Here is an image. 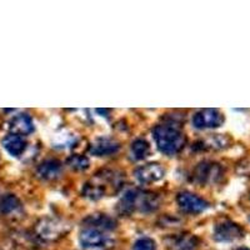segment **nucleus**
Instances as JSON below:
<instances>
[{
    "label": "nucleus",
    "instance_id": "7ed1b4c3",
    "mask_svg": "<svg viewBox=\"0 0 250 250\" xmlns=\"http://www.w3.org/2000/svg\"><path fill=\"white\" fill-rule=\"evenodd\" d=\"M224 123V115L216 109H203L194 114L193 125L196 129L219 128Z\"/></svg>",
    "mask_w": 250,
    "mask_h": 250
},
{
    "label": "nucleus",
    "instance_id": "9b49d317",
    "mask_svg": "<svg viewBox=\"0 0 250 250\" xmlns=\"http://www.w3.org/2000/svg\"><path fill=\"white\" fill-rule=\"evenodd\" d=\"M119 150V144L117 142L110 139H99L97 142H94L91 144L90 151L93 155L97 156H105V155H111V154H115Z\"/></svg>",
    "mask_w": 250,
    "mask_h": 250
},
{
    "label": "nucleus",
    "instance_id": "0eeeda50",
    "mask_svg": "<svg viewBox=\"0 0 250 250\" xmlns=\"http://www.w3.org/2000/svg\"><path fill=\"white\" fill-rule=\"evenodd\" d=\"M194 176L202 184L214 183L222 176V168L218 164H215V163L203 162L196 167Z\"/></svg>",
    "mask_w": 250,
    "mask_h": 250
},
{
    "label": "nucleus",
    "instance_id": "ddd939ff",
    "mask_svg": "<svg viewBox=\"0 0 250 250\" xmlns=\"http://www.w3.org/2000/svg\"><path fill=\"white\" fill-rule=\"evenodd\" d=\"M85 223H88L89 225H91L90 228H97V229H105V230H111L115 228L117 223L114 222L113 219L109 218L108 215H104V214H100V215H91L89 216L85 220Z\"/></svg>",
    "mask_w": 250,
    "mask_h": 250
},
{
    "label": "nucleus",
    "instance_id": "f257e3e1",
    "mask_svg": "<svg viewBox=\"0 0 250 250\" xmlns=\"http://www.w3.org/2000/svg\"><path fill=\"white\" fill-rule=\"evenodd\" d=\"M153 137L158 149L165 155H175L182 150L185 144V138L182 131L169 125L155 126Z\"/></svg>",
    "mask_w": 250,
    "mask_h": 250
},
{
    "label": "nucleus",
    "instance_id": "9d476101",
    "mask_svg": "<svg viewBox=\"0 0 250 250\" xmlns=\"http://www.w3.org/2000/svg\"><path fill=\"white\" fill-rule=\"evenodd\" d=\"M3 146L12 156H20L26 148V142L17 134H9L3 139Z\"/></svg>",
    "mask_w": 250,
    "mask_h": 250
},
{
    "label": "nucleus",
    "instance_id": "a211bd4d",
    "mask_svg": "<svg viewBox=\"0 0 250 250\" xmlns=\"http://www.w3.org/2000/svg\"><path fill=\"white\" fill-rule=\"evenodd\" d=\"M84 195L86 198H90V199H99L102 198L103 194H104V188L99 187V185L95 184H86L84 190H83Z\"/></svg>",
    "mask_w": 250,
    "mask_h": 250
},
{
    "label": "nucleus",
    "instance_id": "423d86ee",
    "mask_svg": "<svg viewBox=\"0 0 250 250\" xmlns=\"http://www.w3.org/2000/svg\"><path fill=\"white\" fill-rule=\"evenodd\" d=\"M164 169L156 163L145 164L135 170V178L140 184H151L164 178Z\"/></svg>",
    "mask_w": 250,
    "mask_h": 250
},
{
    "label": "nucleus",
    "instance_id": "6e6552de",
    "mask_svg": "<svg viewBox=\"0 0 250 250\" xmlns=\"http://www.w3.org/2000/svg\"><path fill=\"white\" fill-rule=\"evenodd\" d=\"M242 228L233 222H223L214 229V239L218 242H233L235 239L242 238Z\"/></svg>",
    "mask_w": 250,
    "mask_h": 250
},
{
    "label": "nucleus",
    "instance_id": "f8f14e48",
    "mask_svg": "<svg viewBox=\"0 0 250 250\" xmlns=\"http://www.w3.org/2000/svg\"><path fill=\"white\" fill-rule=\"evenodd\" d=\"M60 170H62V164H60V162H58L55 159H50L45 160V162H43L38 167L37 174L42 179L51 180L55 179L59 175Z\"/></svg>",
    "mask_w": 250,
    "mask_h": 250
},
{
    "label": "nucleus",
    "instance_id": "39448f33",
    "mask_svg": "<svg viewBox=\"0 0 250 250\" xmlns=\"http://www.w3.org/2000/svg\"><path fill=\"white\" fill-rule=\"evenodd\" d=\"M176 202H178V204H179L183 210L191 214L203 213L209 207V204L204 199H202L200 196L195 195V194L189 193V191L180 193L176 198Z\"/></svg>",
    "mask_w": 250,
    "mask_h": 250
},
{
    "label": "nucleus",
    "instance_id": "f03ea898",
    "mask_svg": "<svg viewBox=\"0 0 250 250\" xmlns=\"http://www.w3.org/2000/svg\"><path fill=\"white\" fill-rule=\"evenodd\" d=\"M159 207V199L154 194L140 193L138 190H130L125 193L120 202V211L129 214L134 210L153 211Z\"/></svg>",
    "mask_w": 250,
    "mask_h": 250
},
{
    "label": "nucleus",
    "instance_id": "2eb2a0df",
    "mask_svg": "<svg viewBox=\"0 0 250 250\" xmlns=\"http://www.w3.org/2000/svg\"><path fill=\"white\" fill-rule=\"evenodd\" d=\"M20 205L19 200L17 199V196L14 195H6L4 196L3 199L0 200V210L3 213L8 214L14 211L15 209H18Z\"/></svg>",
    "mask_w": 250,
    "mask_h": 250
},
{
    "label": "nucleus",
    "instance_id": "20e7f679",
    "mask_svg": "<svg viewBox=\"0 0 250 250\" xmlns=\"http://www.w3.org/2000/svg\"><path fill=\"white\" fill-rule=\"evenodd\" d=\"M79 242L83 248L86 249H95L108 245L109 238L97 228H85L83 229L79 235Z\"/></svg>",
    "mask_w": 250,
    "mask_h": 250
},
{
    "label": "nucleus",
    "instance_id": "aec40b11",
    "mask_svg": "<svg viewBox=\"0 0 250 250\" xmlns=\"http://www.w3.org/2000/svg\"><path fill=\"white\" fill-rule=\"evenodd\" d=\"M236 250H250V249H247V248H239V249Z\"/></svg>",
    "mask_w": 250,
    "mask_h": 250
},
{
    "label": "nucleus",
    "instance_id": "1a4fd4ad",
    "mask_svg": "<svg viewBox=\"0 0 250 250\" xmlns=\"http://www.w3.org/2000/svg\"><path fill=\"white\" fill-rule=\"evenodd\" d=\"M9 128L13 131V134L17 135H28L34 130V123L30 115L28 114H18L10 120Z\"/></svg>",
    "mask_w": 250,
    "mask_h": 250
},
{
    "label": "nucleus",
    "instance_id": "dca6fc26",
    "mask_svg": "<svg viewBox=\"0 0 250 250\" xmlns=\"http://www.w3.org/2000/svg\"><path fill=\"white\" fill-rule=\"evenodd\" d=\"M60 228L57 224H44L39 227V235L44 239H54L59 235Z\"/></svg>",
    "mask_w": 250,
    "mask_h": 250
},
{
    "label": "nucleus",
    "instance_id": "f3484780",
    "mask_svg": "<svg viewBox=\"0 0 250 250\" xmlns=\"http://www.w3.org/2000/svg\"><path fill=\"white\" fill-rule=\"evenodd\" d=\"M68 164L70 165L71 168L77 169V170H85L89 168V160L86 156L83 155H73L69 158Z\"/></svg>",
    "mask_w": 250,
    "mask_h": 250
},
{
    "label": "nucleus",
    "instance_id": "4468645a",
    "mask_svg": "<svg viewBox=\"0 0 250 250\" xmlns=\"http://www.w3.org/2000/svg\"><path fill=\"white\" fill-rule=\"evenodd\" d=\"M130 151H131V156H133V159L142 160L149 155V151H150V145H149V143L146 142V140L137 139V140H134L133 144H131Z\"/></svg>",
    "mask_w": 250,
    "mask_h": 250
},
{
    "label": "nucleus",
    "instance_id": "6ab92c4d",
    "mask_svg": "<svg viewBox=\"0 0 250 250\" xmlns=\"http://www.w3.org/2000/svg\"><path fill=\"white\" fill-rule=\"evenodd\" d=\"M133 250H156L155 242L150 238H142L135 242Z\"/></svg>",
    "mask_w": 250,
    "mask_h": 250
}]
</instances>
